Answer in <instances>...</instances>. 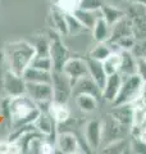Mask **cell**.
<instances>
[{"instance_id": "1", "label": "cell", "mask_w": 146, "mask_h": 154, "mask_svg": "<svg viewBox=\"0 0 146 154\" xmlns=\"http://www.w3.org/2000/svg\"><path fill=\"white\" fill-rule=\"evenodd\" d=\"M7 109L13 130L33 123L41 112L38 105L27 94L9 96L7 102Z\"/></svg>"}, {"instance_id": "2", "label": "cell", "mask_w": 146, "mask_h": 154, "mask_svg": "<svg viewBox=\"0 0 146 154\" xmlns=\"http://www.w3.org/2000/svg\"><path fill=\"white\" fill-rule=\"evenodd\" d=\"M4 54H5L9 71L18 76H22L24 69L30 66L36 51L31 42L14 41V42H9L5 46Z\"/></svg>"}, {"instance_id": "3", "label": "cell", "mask_w": 146, "mask_h": 154, "mask_svg": "<svg viewBox=\"0 0 146 154\" xmlns=\"http://www.w3.org/2000/svg\"><path fill=\"white\" fill-rule=\"evenodd\" d=\"M108 42L115 51L120 50H131L135 45V36L132 30V22L128 14H126L123 18H120L118 22H115L111 26L110 38Z\"/></svg>"}, {"instance_id": "4", "label": "cell", "mask_w": 146, "mask_h": 154, "mask_svg": "<svg viewBox=\"0 0 146 154\" xmlns=\"http://www.w3.org/2000/svg\"><path fill=\"white\" fill-rule=\"evenodd\" d=\"M142 86H144V81L141 80L137 75L123 77L119 93L117 95L115 100L111 103V105L135 103L136 100L140 99L141 91H142Z\"/></svg>"}, {"instance_id": "5", "label": "cell", "mask_w": 146, "mask_h": 154, "mask_svg": "<svg viewBox=\"0 0 146 154\" xmlns=\"http://www.w3.org/2000/svg\"><path fill=\"white\" fill-rule=\"evenodd\" d=\"M128 135H131V127L118 122L114 117L108 114L103 121V137H101L100 148L108 145L113 141L128 137Z\"/></svg>"}, {"instance_id": "6", "label": "cell", "mask_w": 146, "mask_h": 154, "mask_svg": "<svg viewBox=\"0 0 146 154\" xmlns=\"http://www.w3.org/2000/svg\"><path fill=\"white\" fill-rule=\"evenodd\" d=\"M26 94L35 102L40 110L47 112L49 104L54 98L51 84L45 82H26Z\"/></svg>"}, {"instance_id": "7", "label": "cell", "mask_w": 146, "mask_h": 154, "mask_svg": "<svg viewBox=\"0 0 146 154\" xmlns=\"http://www.w3.org/2000/svg\"><path fill=\"white\" fill-rule=\"evenodd\" d=\"M51 86L54 91L53 100L58 103H64L72 96V81L63 71H51Z\"/></svg>"}, {"instance_id": "8", "label": "cell", "mask_w": 146, "mask_h": 154, "mask_svg": "<svg viewBox=\"0 0 146 154\" xmlns=\"http://www.w3.org/2000/svg\"><path fill=\"white\" fill-rule=\"evenodd\" d=\"M55 148L59 153L64 154H76L81 153V144L77 136L71 131H63L56 135Z\"/></svg>"}, {"instance_id": "9", "label": "cell", "mask_w": 146, "mask_h": 154, "mask_svg": "<svg viewBox=\"0 0 146 154\" xmlns=\"http://www.w3.org/2000/svg\"><path fill=\"white\" fill-rule=\"evenodd\" d=\"M63 72L69 77V80L72 81V85H73V82H76L78 79L89 75L87 62L86 59H82V58L71 57L65 62V64L63 66Z\"/></svg>"}, {"instance_id": "10", "label": "cell", "mask_w": 146, "mask_h": 154, "mask_svg": "<svg viewBox=\"0 0 146 154\" xmlns=\"http://www.w3.org/2000/svg\"><path fill=\"white\" fill-rule=\"evenodd\" d=\"M51 60H53V71H63V66L69 59V51L64 46V44L55 37L50 41V51H49Z\"/></svg>"}, {"instance_id": "11", "label": "cell", "mask_w": 146, "mask_h": 154, "mask_svg": "<svg viewBox=\"0 0 146 154\" xmlns=\"http://www.w3.org/2000/svg\"><path fill=\"white\" fill-rule=\"evenodd\" d=\"M103 137V122L99 119H91L85 126V140L90 149H100Z\"/></svg>"}, {"instance_id": "12", "label": "cell", "mask_w": 146, "mask_h": 154, "mask_svg": "<svg viewBox=\"0 0 146 154\" xmlns=\"http://www.w3.org/2000/svg\"><path fill=\"white\" fill-rule=\"evenodd\" d=\"M78 94H90V95H94L95 98H97L99 100L101 99V89L97 86V84L89 75L81 77L76 82H73L72 96L75 98V96Z\"/></svg>"}, {"instance_id": "13", "label": "cell", "mask_w": 146, "mask_h": 154, "mask_svg": "<svg viewBox=\"0 0 146 154\" xmlns=\"http://www.w3.org/2000/svg\"><path fill=\"white\" fill-rule=\"evenodd\" d=\"M4 90H5L8 98L26 94V82L22 79V76H18L8 69L4 76Z\"/></svg>"}, {"instance_id": "14", "label": "cell", "mask_w": 146, "mask_h": 154, "mask_svg": "<svg viewBox=\"0 0 146 154\" xmlns=\"http://www.w3.org/2000/svg\"><path fill=\"white\" fill-rule=\"evenodd\" d=\"M122 80H123V76H122L119 72L113 75H109L108 79L105 81V85L103 90H101V99H104L105 102L108 103H113L117 95L119 93L120 85H122Z\"/></svg>"}, {"instance_id": "15", "label": "cell", "mask_w": 146, "mask_h": 154, "mask_svg": "<svg viewBox=\"0 0 146 154\" xmlns=\"http://www.w3.org/2000/svg\"><path fill=\"white\" fill-rule=\"evenodd\" d=\"M86 62H87V68H89V76L97 84V86L103 90L105 81L108 79V75H106V72L104 69L103 62L92 59L90 57L86 58Z\"/></svg>"}, {"instance_id": "16", "label": "cell", "mask_w": 146, "mask_h": 154, "mask_svg": "<svg viewBox=\"0 0 146 154\" xmlns=\"http://www.w3.org/2000/svg\"><path fill=\"white\" fill-rule=\"evenodd\" d=\"M109 114L111 117H114L117 121L126 125V126H132L133 122V104H117L113 105V108L110 109Z\"/></svg>"}, {"instance_id": "17", "label": "cell", "mask_w": 146, "mask_h": 154, "mask_svg": "<svg viewBox=\"0 0 146 154\" xmlns=\"http://www.w3.org/2000/svg\"><path fill=\"white\" fill-rule=\"evenodd\" d=\"M49 114L51 116V118L55 121L56 125H64L71 119V110L68 109L67 104L64 103H58L51 100L49 104V109H47Z\"/></svg>"}, {"instance_id": "18", "label": "cell", "mask_w": 146, "mask_h": 154, "mask_svg": "<svg viewBox=\"0 0 146 154\" xmlns=\"http://www.w3.org/2000/svg\"><path fill=\"white\" fill-rule=\"evenodd\" d=\"M55 121L51 118V116L49 114V112L41 110L40 114L37 116V118L33 122V126L36 127V130L40 134H42L44 136H51L54 134V128H55Z\"/></svg>"}, {"instance_id": "19", "label": "cell", "mask_w": 146, "mask_h": 154, "mask_svg": "<svg viewBox=\"0 0 146 154\" xmlns=\"http://www.w3.org/2000/svg\"><path fill=\"white\" fill-rule=\"evenodd\" d=\"M120 68L119 73L126 77V76H132L136 75V69H137V57L131 50H120Z\"/></svg>"}, {"instance_id": "20", "label": "cell", "mask_w": 146, "mask_h": 154, "mask_svg": "<svg viewBox=\"0 0 146 154\" xmlns=\"http://www.w3.org/2000/svg\"><path fill=\"white\" fill-rule=\"evenodd\" d=\"M72 14L78 19L81 25L89 31H91L92 28H94L96 21L101 17L100 11H89V9H81V8H77Z\"/></svg>"}, {"instance_id": "21", "label": "cell", "mask_w": 146, "mask_h": 154, "mask_svg": "<svg viewBox=\"0 0 146 154\" xmlns=\"http://www.w3.org/2000/svg\"><path fill=\"white\" fill-rule=\"evenodd\" d=\"M22 79L24 82H45L51 84V72L50 71H44L38 69L35 67L28 66L24 72L22 73Z\"/></svg>"}, {"instance_id": "22", "label": "cell", "mask_w": 146, "mask_h": 154, "mask_svg": "<svg viewBox=\"0 0 146 154\" xmlns=\"http://www.w3.org/2000/svg\"><path fill=\"white\" fill-rule=\"evenodd\" d=\"M92 37L96 42H104L108 41L110 38V32H111V26L105 21L103 17H100L96 21L94 28L91 30Z\"/></svg>"}, {"instance_id": "23", "label": "cell", "mask_w": 146, "mask_h": 154, "mask_svg": "<svg viewBox=\"0 0 146 154\" xmlns=\"http://www.w3.org/2000/svg\"><path fill=\"white\" fill-rule=\"evenodd\" d=\"M76 104L80 108L81 112L84 113H91L97 108V102L99 99L95 98L94 95L90 94H78L75 96Z\"/></svg>"}, {"instance_id": "24", "label": "cell", "mask_w": 146, "mask_h": 154, "mask_svg": "<svg viewBox=\"0 0 146 154\" xmlns=\"http://www.w3.org/2000/svg\"><path fill=\"white\" fill-rule=\"evenodd\" d=\"M115 51L111 45L109 44L108 41H104V42H96V45L92 48L89 57L92 58V59H96V60H100L103 62L104 59H106L111 53Z\"/></svg>"}, {"instance_id": "25", "label": "cell", "mask_w": 146, "mask_h": 154, "mask_svg": "<svg viewBox=\"0 0 146 154\" xmlns=\"http://www.w3.org/2000/svg\"><path fill=\"white\" fill-rule=\"evenodd\" d=\"M100 13H101V17H103L106 22L109 23L110 26H113L115 22H118L120 18H123L126 14L124 11H120L117 7H110V5H104L100 8Z\"/></svg>"}, {"instance_id": "26", "label": "cell", "mask_w": 146, "mask_h": 154, "mask_svg": "<svg viewBox=\"0 0 146 154\" xmlns=\"http://www.w3.org/2000/svg\"><path fill=\"white\" fill-rule=\"evenodd\" d=\"M103 150L101 153H115V154H122V153H131V139H120V140L113 141L101 148Z\"/></svg>"}, {"instance_id": "27", "label": "cell", "mask_w": 146, "mask_h": 154, "mask_svg": "<svg viewBox=\"0 0 146 154\" xmlns=\"http://www.w3.org/2000/svg\"><path fill=\"white\" fill-rule=\"evenodd\" d=\"M51 21H53V26L56 28L58 32L62 33V35H68L65 13H63L60 9H58L55 7L54 11H51Z\"/></svg>"}, {"instance_id": "28", "label": "cell", "mask_w": 146, "mask_h": 154, "mask_svg": "<svg viewBox=\"0 0 146 154\" xmlns=\"http://www.w3.org/2000/svg\"><path fill=\"white\" fill-rule=\"evenodd\" d=\"M120 60H122V57H120V51H113L111 54L106 58V59L103 60V66H104V69L106 72V75H113L119 72L120 68Z\"/></svg>"}, {"instance_id": "29", "label": "cell", "mask_w": 146, "mask_h": 154, "mask_svg": "<svg viewBox=\"0 0 146 154\" xmlns=\"http://www.w3.org/2000/svg\"><path fill=\"white\" fill-rule=\"evenodd\" d=\"M30 66L44 71H53V60L50 55H35L32 58Z\"/></svg>"}, {"instance_id": "30", "label": "cell", "mask_w": 146, "mask_h": 154, "mask_svg": "<svg viewBox=\"0 0 146 154\" xmlns=\"http://www.w3.org/2000/svg\"><path fill=\"white\" fill-rule=\"evenodd\" d=\"M50 41L51 40H47L45 36L36 37L32 42L33 48H35V51H36L35 55H49V51H50Z\"/></svg>"}, {"instance_id": "31", "label": "cell", "mask_w": 146, "mask_h": 154, "mask_svg": "<svg viewBox=\"0 0 146 154\" xmlns=\"http://www.w3.org/2000/svg\"><path fill=\"white\" fill-rule=\"evenodd\" d=\"M67 16V27H68V35H78L80 32H82L86 28L80 23V21L77 19L73 14H65Z\"/></svg>"}, {"instance_id": "32", "label": "cell", "mask_w": 146, "mask_h": 154, "mask_svg": "<svg viewBox=\"0 0 146 154\" xmlns=\"http://www.w3.org/2000/svg\"><path fill=\"white\" fill-rule=\"evenodd\" d=\"M55 7L58 9H60L63 13L71 14L78 8V3L76 0H56Z\"/></svg>"}, {"instance_id": "33", "label": "cell", "mask_w": 146, "mask_h": 154, "mask_svg": "<svg viewBox=\"0 0 146 154\" xmlns=\"http://www.w3.org/2000/svg\"><path fill=\"white\" fill-rule=\"evenodd\" d=\"M103 4H104L103 0H80L78 8L89 9V11H100Z\"/></svg>"}, {"instance_id": "34", "label": "cell", "mask_w": 146, "mask_h": 154, "mask_svg": "<svg viewBox=\"0 0 146 154\" xmlns=\"http://www.w3.org/2000/svg\"><path fill=\"white\" fill-rule=\"evenodd\" d=\"M131 51L137 58H146V40H136Z\"/></svg>"}, {"instance_id": "35", "label": "cell", "mask_w": 146, "mask_h": 154, "mask_svg": "<svg viewBox=\"0 0 146 154\" xmlns=\"http://www.w3.org/2000/svg\"><path fill=\"white\" fill-rule=\"evenodd\" d=\"M131 153L146 154V143L136 137H131Z\"/></svg>"}, {"instance_id": "36", "label": "cell", "mask_w": 146, "mask_h": 154, "mask_svg": "<svg viewBox=\"0 0 146 154\" xmlns=\"http://www.w3.org/2000/svg\"><path fill=\"white\" fill-rule=\"evenodd\" d=\"M136 75H137L144 82H146V58H137Z\"/></svg>"}, {"instance_id": "37", "label": "cell", "mask_w": 146, "mask_h": 154, "mask_svg": "<svg viewBox=\"0 0 146 154\" xmlns=\"http://www.w3.org/2000/svg\"><path fill=\"white\" fill-rule=\"evenodd\" d=\"M55 152H56V148L54 144H51V141L47 140V139H44L41 145H40V153L41 154H51Z\"/></svg>"}, {"instance_id": "38", "label": "cell", "mask_w": 146, "mask_h": 154, "mask_svg": "<svg viewBox=\"0 0 146 154\" xmlns=\"http://www.w3.org/2000/svg\"><path fill=\"white\" fill-rule=\"evenodd\" d=\"M140 102L144 104V107L146 108V82H144V86H142V91H141V95H140Z\"/></svg>"}, {"instance_id": "39", "label": "cell", "mask_w": 146, "mask_h": 154, "mask_svg": "<svg viewBox=\"0 0 146 154\" xmlns=\"http://www.w3.org/2000/svg\"><path fill=\"white\" fill-rule=\"evenodd\" d=\"M133 3H137V4H140V5H144V7H146V0H132Z\"/></svg>"}, {"instance_id": "40", "label": "cell", "mask_w": 146, "mask_h": 154, "mask_svg": "<svg viewBox=\"0 0 146 154\" xmlns=\"http://www.w3.org/2000/svg\"><path fill=\"white\" fill-rule=\"evenodd\" d=\"M76 2H77V3H78V2H80V0H76Z\"/></svg>"}]
</instances>
